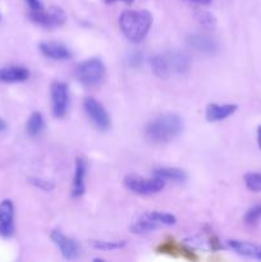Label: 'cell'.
<instances>
[{"mask_svg":"<svg viewBox=\"0 0 261 262\" xmlns=\"http://www.w3.org/2000/svg\"><path fill=\"white\" fill-rule=\"evenodd\" d=\"M183 130L181 117L173 113L163 114L147 124L145 137L153 143H168L176 140Z\"/></svg>","mask_w":261,"mask_h":262,"instance_id":"obj_1","label":"cell"},{"mask_svg":"<svg viewBox=\"0 0 261 262\" xmlns=\"http://www.w3.org/2000/svg\"><path fill=\"white\" fill-rule=\"evenodd\" d=\"M153 26V14L147 10H124L119 15V27L123 35L133 43L147 36Z\"/></svg>","mask_w":261,"mask_h":262,"instance_id":"obj_2","label":"cell"},{"mask_svg":"<svg viewBox=\"0 0 261 262\" xmlns=\"http://www.w3.org/2000/svg\"><path fill=\"white\" fill-rule=\"evenodd\" d=\"M106 68L100 58H90L76 68V78L86 87H96L104 81Z\"/></svg>","mask_w":261,"mask_h":262,"instance_id":"obj_3","label":"cell"},{"mask_svg":"<svg viewBox=\"0 0 261 262\" xmlns=\"http://www.w3.org/2000/svg\"><path fill=\"white\" fill-rule=\"evenodd\" d=\"M123 184L128 191L133 193L140 194V196H151V194H156L163 191L166 183L154 176L153 178H145L137 174H128L124 177Z\"/></svg>","mask_w":261,"mask_h":262,"instance_id":"obj_4","label":"cell"},{"mask_svg":"<svg viewBox=\"0 0 261 262\" xmlns=\"http://www.w3.org/2000/svg\"><path fill=\"white\" fill-rule=\"evenodd\" d=\"M30 19L35 25L41 26L44 28L60 27L66 23L67 14L61 8L51 7L49 10L41 9L30 13Z\"/></svg>","mask_w":261,"mask_h":262,"instance_id":"obj_5","label":"cell"},{"mask_svg":"<svg viewBox=\"0 0 261 262\" xmlns=\"http://www.w3.org/2000/svg\"><path fill=\"white\" fill-rule=\"evenodd\" d=\"M51 110L58 119L64 118L69 109V89L64 82H54L50 89Z\"/></svg>","mask_w":261,"mask_h":262,"instance_id":"obj_6","label":"cell"},{"mask_svg":"<svg viewBox=\"0 0 261 262\" xmlns=\"http://www.w3.org/2000/svg\"><path fill=\"white\" fill-rule=\"evenodd\" d=\"M83 109L89 119L91 120L92 124L97 129L102 130V132L109 129L110 125H112V120H110V117L106 110H105V107L96 99H94V97L84 99Z\"/></svg>","mask_w":261,"mask_h":262,"instance_id":"obj_7","label":"cell"},{"mask_svg":"<svg viewBox=\"0 0 261 262\" xmlns=\"http://www.w3.org/2000/svg\"><path fill=\"white\" fill-rule=\"evenodd\" d=\"M51 239L55 243L56 247L60 251L61 256H63L66 260L73 261L77 260L81 255V247H79L78 242L73 238L68 237V235L64 234L60 230H53L50 234Z\"/></svg>","mask_w":261,"mask_h":262,"instance_id":"obj_8","label":"cell"},{"mask_svg":"<svg viewBox=\"0 0 261 262\" xmlns=\"http://www.w3.org/2000/svg\"><path fill=\"white\" fill-rule=\"evenodd\" d=\"M14 232V205L10 200H4L0 202V237L10 238Z\"/></svg>","mask_w":261,"mask_h":262,"instance_id":"obj_9","label":"cell"},{"mask_svg":"<svg viewBox=\"0 0 261 262\" xmlns=\"http://www.w3.org/2000/svg\"><path fill=\"white\" fill-rule=\"evenodd\" d=\"M227 246L237 255L242 257L252 258V260L261 261V245L250 241L229 239L227 241Z\"/></svg>","mask_w":261,"mask_h":262,"instance_id":"obj_10","label":"cell"},{"mask_svg":"<svg viewBox=\"0 0 261 262\" xmlns=\"http://www.w3.org/2000/svg\"><path fill=\"white\" fill-rule=\"evenodd\" d=\"M38 50L45 58L55 61H64L72 58V51L64 43L56 41H46L38 45Z\"/></svg>","mask_w":261,"mask_h":262,"instance_id":"obj_11","label":"cell"},{"mask_svg":"<svg viewBox=\"0 0 261 262\" xmlns=\"http://www.w3.org/2000/svg\"><path fill=\"white\" fill-rule=\"evenodd\" d=\"M87 174V161L84 158H77L76 164H74V176H73V184H72L71 194L73 199H79L86 192V179Z\"/></svg>","mask_w":261,"mask_h":262,"instance_id":"obj_12","label":"cell"},{"mask_svg":"<svg viewBox=\"0 0 261 262\" xmlns=\"http://www.w3.org/2000/svg\"><path fill=\"white\" fill-rule=\"evenodd\" d=\"M165 56L168 59L171 73L184 74L191 69V58L184 51L171 50L165 53Z\"/></svg>","mask_w":261,"mask_h":262,"instance_id":"obj_13","label":"cell"},{"mask_svg":"<svg viewBox=\"0 0 261 262\" xmlns=\"http://www.w3.org/2000/svg\"><path fill=\"white\" fill-rule=\"evenodd\" d=\"M28 68L22 66H9L0 68V83H20L30 78Z\"/></svg>","mask_w":261,"mask_h":262,"instance_id":"obj_14","label":"cell"},{"mask_svg":"<svg viewBox=\"0 0 261 262\" xmlns=\"http://www.w3.org/2000/svg\"><path fill=\"white\" fill-rule=\"evenodd\" d=\"M237 109L238 106L234 104H210L206 107L205 118L210 123L222 122V120L227 119L230 115L234 114Z\"/></svg>","mask_w":261,"mask_h":262,"instance_id":"obj_15","label":"cell"},{"mask_svg":"<svg viewBox=\"0 0 261 262\" xmlns=\"http://www.w3.org/2000/svg\"><path fill=\"white\" fill-rule=\"evenodd\" d=\"M187 42L196 51L202 54H214L217 49V43L209 36L201 35V33H193L189 35Z\"/></svg>","mask_w":261,"mask_h":262,"instance_id":"obj_16","label":"cell"},{"mask_svg":"<svg viewBox=\"0 0 261 262\" xmlns=\"http://www.w3.org/2000/svg\"><path fill=\"white\" fill-rule=\"evenodd\" d=\"M154 177L160 178L165 183L171 182V183H183L187 179V174L184 173L182 169L178 168H170V166H163V168H158L154 170Z\"/></svg>","mask_w":261,"mask_h":262,"instance_id":"obj_17","label":"cell"},{"mask_svg":"<svg viewBox=\"0 0 261 262\" xmlns=\"http://www.w3.org/2000/svg\"><path fill=\"white\" fill-rule=\"evenodd\" d=\"M150 66L153 69V73L159 78L166 79L170 77L171 71L165 54H155V55L151 56Z\"/></svg>","mask_w":261,"mask_h":262,"instance_id":"obj_18","label":"cell"},{"mask_svg":"<svg viewBox=\"0 0 261 262\" xmlns=\"http://www.w3.org/2000/svg\"><path fill=\"white\" fill-rule=\"evenodd\" d=\"M44 127H45V122H44L42 114L35 112L30 115L27 123H26V133L30 137H37L44 130Z\"/></svg>","mask_w":261,"mask_h":262,"instance_id":"obj_19","label":"cell"},{"mask_svg":"<svg viewBox=\"0 0 261 262\" xmlns=\"http://www.w3.org/2000/svg\"><path fill=\"white\" fill-rule=\"evenodd\" d=\"M159 228H160V225L156 224L155 222L147 219V217L142 215L141 219L137 220V222H135V224L130 227V232L135 233V234L143 235V234H150V233L158 230Z\"/></svg>","mask_w":261,"mask_h":262,"instance_id":"obj_20","label":"cell"},{"mask_svg":"<svg viewBox=\"0 0 261 262\" xmlns=\"http://www.w3.org/2000/svg\"><path fill=\"white\" fill-rule=\"evenodd\" d=\"M143 216L155 222L160 227H170V225H174L177 223V217L173 214H169V212L148 211L146 214H143Z\"/></svg>","mask_w":261,"mask_h":262,"instance_id":"obj_21","label":"cell"},{"mask_svg":"<svg viewBox=\"0 0 261 262\" xmlns=\"http://www.w3.org/2000/svg\"><path fill=\"white\" fill-rule=\"evenodd\" d=\"M90 245L92 248L100 251H117L122 250L127 246L125 241H91Z\"/></svg>","mask_w":261,"mask_h":262,"instance_id":"obj_22","label":"cell"},{"mask_svg":"<svg viewBox=\"0 0 261 262\" xmlns=\"http://www.w3.org/2000/svg\"><path fill=\"white\" fill-rule=\"evenodd\" d=\"M196 19L201 27L206 28V30H212L216 26V18L214 14L207 10H199L196 12Z\"/></svg>","mask_w":261,"mask_h":262,"instance_id":"obj_23","label":"cell"},{"mask_svg":"<svg viewBox=\"0 0 261 262\" xmlns=\"http://www.w3.org/2000/svg\"><path fill=\"white\" fill-rule=\"evenodd\" d=\"M245 184L250 191L261 192V171H255V173L246 174Z\"/></svg>","mask_w":261,"mask_h":262,"instance_id":"obj_24","label":"cell"},{"mask_svg":"<svg viewBox=\"0 0 261 262\" xmlns=\"http://www.w3.org/2000/svg\"><path fill=\"white\" fill-rule=\"evenodd\" d=\"M261 220V204L250 207L243 216V222L247 225H255Z\"/></svg>","mask_w":261,"mask_h":262,"instance_id":"obj_25","label":"cell"},{"mask_svg":"<svg viewBox=\"0 0 261 262\" xmlns=\"http://www.w3.org/2000/svg\"><path fill=\"white\" fill-rule=\"evenodd\" d=\"M28 182H30L33 187H36V188L41 189V191H45V192H51L54 188H55V184H54L51 181H46V179L37 178V177H31V178H28Z\"/></svg>","mask_w":261,"mask_h":262,"instance_id":"obj_26","label":"cell"},{"mask_svg":"<svg viewBox=\"0 0 261 262\" xmlns=\"http://www.w3.org/2000/svg\"><path fill=\"white\" fill-rule=\"evenodd\" d=\"M142 61L143 55L140 51H135V53L130 54L129 58H128V64H129V67H132V68H138L140 66H142Z\"/></svg>","mask_w":261,"mask_h":262,"instance_id":"obj_27","label":"cell"},{"mask_svg":"<svg viewBox=\"0 0 261 262\" xmlns=\"http://www.w3.org/2000/svg\"><path fill=\"white\" fill-rule=\"evenodd\" d=\"M27 5L30 7L31 12H36V10L44 9V5L41 3V0H26Z\"/></svg>","mask_w":261,"mask_h":262,"instance_id":"obj_28","label":"cell"},{"mask_svg":"<svg viewBox=\"0 0 261 262\" xmlns=\"http://www.w3.org/2000/svg\"><path fill=\"white\" fill-rule=\"evenodd\" d=\"M188 2L194 3V4H200V5H209L211 3V0H188Z\"/></svg>","mask_w":261,"mask_h":262,"instance_id":"obj_29","label":"cell"},{"mask_svg":"<svg viewBox=\"0 0 261 262\" xmlns=\"http://www.w3.org/2000/svg\"><path fill=\"white\" fill-rule=\"evenodd\" d=\"M117 2L125 3V4H132L135 0H105V3H107V4H112V3H117Z\"/></svg>","mask_w":261,"mask_h":262,"instance_id":"obj_30","label":"cell"},{"mask_svg":"<svg viewBox=\"0 0 261 262\" xmlns=\"http://www.w3.org/2000/svg\"><path fill=\"white\" fill-rule=\"evenodd\" d=\"M257 145L261 150V125L257 127Z\"/></svg>","mask_w":261,"mask_h":262,"instance_id":"obj_31","label":"cell"},{"mask_svg":"<svg viewBox=\"0 0 261 262\" xmlns=\"http://www.w3.org/2000/svg\"><path fill=\"white\" fill-rule=\"evenodd\" d=\"M5 129H7V123H5L4 119L0 118V132H4Z\"/></svg>","mask_w":261,"mask_h":262,"instance_id":"obj_32","label":"cell"},{"mask_svg":"<svg viewBox=\"0 0 261 262\" xmlns=\"http://www.w3.org/2000/svg\"><path fill=\"white\" fill-rule=\"evenodd\" d=\"M0 22H2V14H0Z\"/></svg>","mask_w":261,"mask_h":262,"instance_id":"obj_33","label":"cell"}]
</instances>
